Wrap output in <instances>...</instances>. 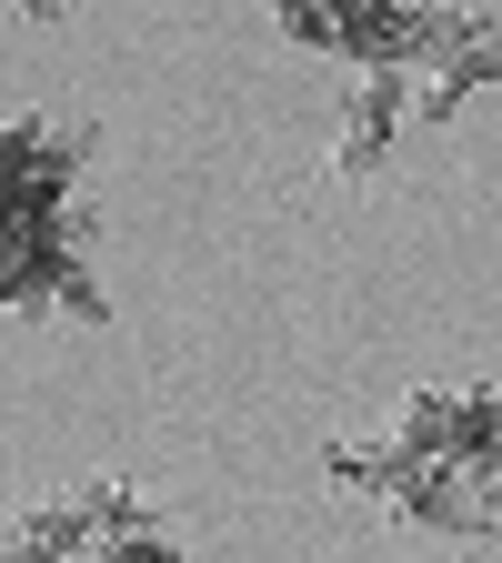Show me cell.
<instances>
[{
	"mask_svg": "<svg viewBox=\"0 0 502 563\" xmlns=\"http://www.w3.org/2000/svg\"><path fill=\"white\" fill-rule=\"evenodd\" d=\"M412 121H422V81H412V70H352L342 121H332V172L342 181H372Z\"/></svg>",
	"mask_w": 502,
	"mask_h": 563,
	"instance_id": "6da1fadb",
	"label": "cell"
},
{
	"mask_svg": "<svg viewBox=\"0 0 502 563\" xmlns=\"http://www.w3.org/2000/svg\"><path fill=\"white\" fill-rule=\"evenodd\" d=\"M81 523H91V553L101 563H181V533L141 504L121 473H91L81 483Z\"/></svg>",
	"mask_w": 502,
	"mask_h": 563,
	"instance_id": "7a4b0ae2",
	"label": "cell"
},
{
	"mask_svg": "<svg viewBox=\"0 0 502 563\" xmlns=\"http://www.w3.org/2000/svg\"><path fill=\"white\" fill-rule=\"evenodd\" d=\"M482 81H502V21L492 11H462V41H453V60L422 81V121H453V101H472Z\"/></svg>",
	"mask_w": 502,
	"mask_h": 563,
	"instance_id": "3957f363",
	"label": "cell"
}]
</instances>
